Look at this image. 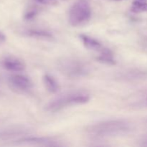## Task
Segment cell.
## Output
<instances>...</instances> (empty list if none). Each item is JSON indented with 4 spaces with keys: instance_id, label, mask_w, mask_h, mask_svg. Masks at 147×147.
Returning a JSON list of instances; mask_svg holds the SVG:
<instances>
[{
    "instance_id": "4fadbf2b",
    "label": "cell",
    "mask_w": 147,
    "mask_h": 147,
    "mask_svg": "<svg viewBox=\"0 0 147 147\" xmlns=\"http://www.w3.org/2000/svg\"><path fill=\"white\" fill-rule=\"evenodd\" d=\"M100 53V55L96 57V60L98 62L106 65H113L116 63V61L113 58V53L109 49L103 47Z\"/></svg>"
},
{
    "instance_id": "2e32d148",
    "label": "cell",
    "mask_w": 147,
    "mask_h": 147,
    "mask_svg": "<svg viewBox=\"0 0 147 147\" xmlns=\"http://www.w3.org/2000/svg\"><path fill=\"white\" fill-rule=\"evenodd\" d=\"M37 11L36 9H30L28 11H27L25 14H24V19L27 20H31L37 15Z\"/></svg>"
},
{
    "instance_id": "8992f818",
    "label": "cell",
    "mask_w": 147,
    "mask_h": 147,
    "mask_svg": "<svg viewBox=\"0 0 147 147\" xmlns=\"http://www.w3.org/2000/svg\"><path fill=\"white\" fill-rule=\"evenodd\" d=\"M9 83L13 89L19 92L28 91L33 86V83L30 78L20 74L10 76L9 78Z\"/></svg>"
},
{
    "instance_id": "6da1fadb",
    "label": "cell",
    "mask_w": 147,
    "mask_h": 147,
    "mask_svg": "<svg viewBox=\"0 0 147 147\" xmlns=\"http://www.w3.org/2000/svg\"><path fill=\"white\" fill-rule=\"evenodd\" d=\"M131 131V124L123 119H113L98 122L89 125L86 132L95 139L119 137L128 134Z\"/></svg>"
},
{
    "instance_id": "ac0fdd59",
    "label": "cell",
    "mask_w": 147,
    "mask_h": 147,
    "mask_svg": "<svg viewBox=\"0 0 147 147\" xmlns=\"http://www.w3.org/2000/svg\"><path fill=\"white\" fill-rule=\"evenodd\" d=\"M141 146H147V138L143 139L142 141V144H141Z\"/></svg>"
},
{
    "instance_id": "3957f363",
    "label": "cell",
    "mask_w": 147,
    "mask_h": 147,
    "mask_svg": "<svg viewBox=\"0 0 147 147\" xmlns=\"http://www.w3.org/2000/svg\"><path fill=\"white\" fill-rule=\"evenodd\" d=\"M89 100H90V96L86 93H69L50 101L45 106V110L51 113H55L68 106L85 104L87 103Z\"/></svg>"
},
{
    "instance_id": "7a4b0ae2",
    "label": "cell",
    "mask_w": 147,
    "mask_h": 147,
    "mask_svg": "<svg viewBox=\"0 0 147 147\" xmlns=\"http://www.w3.org/2000/svg\"><path fill=\"white\" fill-rule=\"evenodd\" d=\"M56 67L63 75L70 78H81L90 73L88 63L73 57H63L56 62Z\"/></svg>"
},
{
    "instance_id": "ba28073f",
    "label": "cell",
    "mask_w": 147,
    "mask_h": 147,
    "mask_svg": "<svg viewBox=\"0 0 147 147\" xmlns=\"http://www.w3.org/2000/svg\"><path fill=\"white\" fill-rule=\"evenodd\" d=\"M1 66L7 70L11 72H22L25 70L26 65L22 60L15 57H4L1 62Z\"/></svg>"
},
{
    "instance_id": "5b68a950",
    "label": "cell",
    "mask_w": 147,
    "mask_h": 147,
    "mask_svg": "<svg viewBox=\"0 0 147 147\" xmlns=\"http://www.w3.org/2000/svg\"><path fill=\"white\" fill-rule=\"evenodd\" d=\"M14 143L17 145H28V146H58L61 144L53 138L43 137V136H26L14 141Z\"/></svg>"
},
{
    "instance_id": "e0dca14e",
    "label": "cell",
    "mask_w": 147,
    "mask_h": 147,
    "mask_svg": "<svg viewBox=\"0 0 147 147\" xmlns=\"http://www.w3.org/2000/svg\"><path fill=\"white\" fill-rule=\"evenodd\" d=\"M6 40H7V37H6V35L2 32L0 31V45L5 42Z\"/></svg>"
},
{
    "instance_id": "30bf717a",
    "label": "cell",
    "mask_w": 147,
    "mask_h": 147,
    "mask_svg": "<svg viewBox=\"0 0 147 147\" xmlns=\"http://www.w3.org/2000/svg\"><path fill=\"white\" fill-rule=\"evenodd\" d=\"M79 37H80V40H82L83 45L88 50H93V51L100 52L104 47L103 46H102L100 42H99L97 40L90 37V36L82 34H80Z\"/></svg>"
},
{
    "instance_id": "52a82bcc",
    "label": "cell",
    "mask_w": 147,
    "mask_h": 147,
    "mask_svg": "<svg viewBox=\"0 0 147 147\" xmlns=\"http://www.w3.org/2000/svg\"><path fill=\"white\" fill-rule=\"evenodd\" d=\"M29 133L27 129L20 126H12L0 129V142L9 141L26 136Z\"/></svg>"
},
{
    "instance_id": "9c48e42d",
    "label": "cell",
    "mask_w": 147,
    "mask_h": 147,
    "mask_svg": "<svg viewBox=\"0 0 147 147\" xmlns=\"http://www.w3.org/2000/svg\"><path fill=\"white\" fill-rule=\"evenodd\" d=\"M119 78L126 81H137L147 78V71L138 68L129 69L125 71L121 72Z\"/></svg>"
},
{
    "instance_id": "7c38bea8",
    "label": "cell",
    "mask_w": 147,
    "mask_h": 147,
    "mask_svg": "<svg viewBox=\"0 0 147 147\" xmlns=\"http://www.w3.org/2000/svg\"><path fill=\"white\" fill-rule=\"evenodd\" d=\"M25 34L28 37L43 40H50L53 37V34L50 32L39 29H30L25 32Z\"/></svg>"
},
{
    "instance_id": "d6986e66",
    "label": "cell",
    "mask_w": 147,
    "mask_h": 147,
    "mask_svg": "<svg viewBox=\"0 0 147 147\" xmlns=\"http://www.w3.org/2000/svg\"><path fill=\"white\" fill-rule=\"evenodd\" d=\"M140 1H146V0H140Z\"/></svg>"
},
{
    "instance_id": "ffe728a7",
    "label": "cell",
    "mask_w": 147,
    "mask_h": 147,
    "mask_svg": "<svg viewBox=\"0 0 147 147\" xmlns=\"http://www.w3.org/2000/svg\"><path fill=\"white\" fill-rule=\"evenodd\" d=\"M116 1H119V0H116Z\"/></svg>"
},
{
    "instance_id": "277c9868",
    "label": "cell",
    "mask_w": 147,
    "mask_h": 147,
    "mask_svg": "<svg viewBox=\"0 0 147 147\" xmlns=\"http://www.w3.org/2000/svg\"><path fill=\"white\" fill-rule=\"evenodd\" d=\"M91 17V7L89 0H76L68 12V22L73 27L86 24Z\"/></svg>"
},
{
    "instance_id": "9a60e30c",
    "label": "cell",
    "mask_w": 147,
    "mask_h": 147,
    "mask_svg": "<svg viewBox=\"0 0 147 147\" xmlns=\"http://www.w3.org/2000/svg\"><path fill=\"white\" fill-rule=\"evenodd\" d=\"M34 1L38 4L47 6L55 5L57 2V0H34Z\"/></svg>"
},
{
    "instance_id": "5bb4252c",
    "label": "cell",
    "mask_w": 147,
    "mask_h": 147,
    "mask_svg": "<svg viewBox=\"0 0 147 147\" xmlns=\"http://www.w3.org/2000/svg\"><path fill=\"white\" fill-rule=\"evenodd\" d=\"M131 10L134 13L147 12V3L144 2V1H134Z\"/></svg>"
},
{
    "instance_id": "8fae6325",
    "label": "cell",
    "mask_w": 147,
    "mask_h": 147,
    "mask_svg": "<svg viewBox=\"0 0 147 147\" xmlns=\"http://www.w3.org/2000/svg\"><path fill=\"white\" fill-rule=\"evenodd\" d=\"M42 80L47 91L50 92V93H56L58 92L60 86L57 80L53 76L49 74H45L43 76Z\"/></svg>"
}]
</instances>
